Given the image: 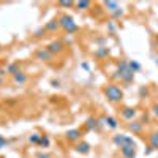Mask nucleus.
<instances>
[{
    "mask_svg": "<svg viewBox=\"0 0 158 158\" xmlns=\"http://www.w3.org/2000/svg\"><path fill=\"white\" fill-rule=\"evenodd\" d=\"M49 144H51V141H49V138L48 136H41V139H40V144L38 146H41V147H49Z\"/></svg>",
    "mask_w": 158,
    "mask_h": 158,
    "instance_id": "5701e85b",
    "label": "nucleus"
},
{
    "mask_svg": "<svg viewBox=\"0 0 158 158\" xmlns=\"http://www.w3.org/2000/svg\"><path fill=\"white\" fill-rule=\"evenodd\" d=\"M104 125L114 130V128H117V127H118V122H117V118H114V117L108 115V117H104Z\"/></svg>",
    "mask_w": 158,
    "mask_h": 158,
    "instance_id": "a211bd4d",
    "label": "nucleus"
},
{
    "mask_svg": "<svg viewBox=\"0 0 158 158\" xmlns=\"http://www.w3.org/2000/svg\"><path fill=\"white\" fill-rule=\"evenodd\" d=\"M52 57H54V54H51V52L48 51V48H41V49H38L35 52V59L40 60V62H51Z\"/></svg>",
    "mask_w": 158,
    "mask_h": 158,
    "instance_id": "423d86ee",
    "label": "nucleus"
},
{
    "mask_svg": "<svg viewBox=\"0 0 158 158\" xmlns=\"http://www.w3.org/2000/svg\"><path fill=\"white\" fill-rule=\"evenodd\" d=\"M59 5L63 6V8H71V6H74V2H65V0H60Z\"/></svg>",
    "mask_w": 158,
    "mask_h": 158,
    "instance_id": "393cba45",
    "label": "nucleus"
},
{
    "mask_svg": "<svg viewBox=\"0 0 158 158\" xmlns=\"http://www.w3.org/2000/svg\"><path fill=\"white\" fill-rule=\"evenodd\" d=\"M0 111H2V106H0Z\"/></svg>",
    "mask_w": 158,
    "mask_h": 158,
    "instance_id": "c9c22d12",
    "label": "nucleus"
},
{
    "mask_svg": "<svg viewBox=\"0 0 158 158\" xmlns=\"http://www.w3.org/2000/svg\"><path fill=\"white\" fill-rule=\"evenodd\" d=\"M59 25H60V29H63L68 35H74L79 30V25L74 22V19L70 15H62L59 18Z\"/></svg>",
    "mask_w": 158,
    "mask_h": 158,
    "instance_id": "7ed1b4c3",
    "label": "nucleus"
},
{
    "mask_svg": "<svg viewBox=\"0 0 158 158\" xmlns=\"http://www.w3.org/2000/svg\"><path fill=\"white\" fill-rule=\"evenodd\" d=\"M136 114H138V111H136L135 108H123V109H122V117L127 118L128 122L133 120V118L136 117Z\"/></svg>",
    "mask_w": 158,
    "mask_h": 158,
    "instance_id": "1a4fd4ad",
    "label": "nucleus"
},
{
    "mask_svg": "<svg viewBox=\"0 0 158 158\" xmlns=\"http://www.w3.org/2000/svg\"><path fill=\"white\" fill-rule=\"evenodd\" d=\"M85 128L87 130H98V127H100V122H98V118H95V117H89L87 120H85Z\"/></svg>",
    "mask_w": 158,
    "mask_h": 158,
    "instance_id": "ddd939ff",
    "label": "nucleus"
},
{
    "mask_svg": "<svg viewBox=\"0 0 158 158\" xmlns=\"http://www.w3.org/2000/svg\"><path fill=\"white\" fill-rule=\"evenodd\" d=\"M90 2L89 0H79V2H76L74 3V6H76V10H87V8H90Z\"/></svg>",
    "mask_w": 158,
    "mask_h": 158,
    "instance_id": "aec40b11",
    "label": "nucleus"
},
{
    "mask_svg": "<svg viewBox=\"0 0 158 158\" xmlns=\"http://www.w3.org/2000/svg\"><path fill=\"white\" fill-rule=\"evenodd\" d=\"M149 142H150V147L158 150V131H152L149 135Z\"/></svg>",
    "mask_w": 158,
    "mask_h": 158,
    "instance_id": "2eb2a0df",
    "label": "nucleus"
},
{
    "mask_svg": "<svg viewBox=\"0 0 158 158\" xmlns=\"http://www.w3.org/2000/svg\"><path fill=\"white\" fill-rule=\"evenodd\" d=\"M6 74H11V76H15V74H18L21 70H19V65L18 63H15V62H13V63H10V65H6Z\"/></svg>",
    "mask_w": 158,
    "mask_h": 158,
    "instance_id": "dca6fc26",
    "label": "nucleus"
},
{
    "mask_svg": "<svg viewBox=\"0 0 158 158\" xmlns=\"http://www.w3.org/2000/svg\"><path fill=\"white\" fill-rule=\"evenodd\" d=\"M150 111H152V114H153V115H156V117H158V103L152 104V108H150Z\"/></svg>",
    "mask_w": 158,
    "mask_h": 158,
    "instance_id": "a878e982",
    "label": "nucleus"
},
{
    "mask_svg": "<svg viewBox=\"0 0 158 158\" xmlns=\"http://www.w3.org/2000/svg\"><path fill=\"white\" fill-rule=\"evenodd\" d=\"M155 63H156V67H158V57H156V59H155Z\"/></svg>",
    "mask_w": 158,
    "mask_h": 158,
    "instance_id": "f704fd0d",
    "label": "nucleus"
},
{
    "mask_svg": "<svg viewBox=\"0 0 158 158\" xmlns=\"http://www.w3.org/2000/svg\"><path fill=\"white\" fill-rule=\"evenodd\" d=\"M104 5V8H106L109 13H111V15H114V13L118 10V8H120V6H118V3L117 2H104L103 3Z\"/></svg>",
    "mask_w": 158,
    "mask_h": 158,
    "instance_id": "6ab92c4d",
    "label": "nucleus"
},
{
    "mask_svg": "<svg viewBox=\"0 0 158 158\" xmlns=\"http://www.w3.org/2000/svg\"><path fill=\"white\" fill-rule=\"evenodd\" d=\"M108 56H109V48L101 46V48H98L95 51V57H98V59H104V57H108Z\"/></svg>",
    "mask_w": 158,
    "mask_h": 158,
    "instance_id": "f3484780",
    "label": "nucleus"
},
{
    "mask_svg": "<svg viewBox=\"0 0 158 158\" xmlns=\"http://www.w3.org/2000/svg\"><path fill=\"white\" fill-rule=\"evenodd\" d=\"M120 153H122L125 158H135V156H136V150H135V147H131V146L120 147Z\"/></svg>",
    "mask_w": 158,
    "mask_h": 158,
    "instance_id": "f8f14e48",
    "label": "nucleus"
},
{
    "mask_svg": "<svg viewBox=\"0 0 158 158\" xmlns=\"http://www.w3.org/2000/svg\"><path fill=\"white\" fill-rule=\"evenodd\" d=\"M44 33H46V29H44V27H40L38 30H35L33 36H35V38H41V36H43Z\"/></svg>",
    "mask_w": 158,
    "mask_h": 158,
    "instance_id": "b1692460",
    "label": "nucleus"
},
{
    "mask_svg": "<svg viewBox=\"0 0 158 158\" xmlns=\"http://www.w3.org/2000/svg\"><path fill=\"white\" fill-rule=\"evenodd\" d=\"M76 150H77L79 153H89V152H90V144L85 142V141H79V142L76 144Z\"/></svg>",
    "mask_w": 158,
    "mask_h": 158,
    "instance_id": "4468645a",
    "label": "nucleus"
},
{
    "mask_svg": "<svg viewBox=\"0 0 158 158\" xmlns=\"http://www.w3.org/2000/svg\"><path fill=\"white\" fill-rule=\"evenodd\" d=\"M44 29H46V32H57L59 29H60V25H59V19H51V21H48L46 24H44Z\"/></svg>",
    "mask_w": 158,
    "mask_h": 158,
    "instance_id": "9b49d317",
    "label": "nucleus"
},
{
    "mask_svg": "<svg viewBox=\"0 0 158 158\" xmlns=\"http://www.w3.org/2000/svg\"><path fill=\"white\" fill-rule=\"evenodd\" d=\"M81 68H84L85 71H90V65H89L87 62H82V63H81Z\"/></svg>",
    "mask_w": 158,
    "mask_h": 158,
    "instance_id": "c85d7f7f",
    "label": "nucleus"
},
{
    "mask_svg": "<svg viewBox=\"0 0 158 158\" xmlns=\"http://www.w3.org/2000/svg\"><path fill=\"white\" fill-rule=\"evenodd\" d=\"M51 84L54 85V87H60V81H56V79H54V81H52Z\"/></svg>",
    "mask_w": 158,
    "mask_h": 158,
    "instance_id": "7c9ffc66",
    "label": "nucleus"
},
{
    "mask_svg": "<svg viewBox=\"0 0 158 158\" xmlns=\"http://www.w3.org/2000/svg\"><path fill=\"white\" fill-rule=\"evenodd\" d=\"M117 77L120 79V81H123V82H131L135 79V73L130 70V67H128V62L127 60H120L117 63Z\"/></svg>",
    "mask_w": 158,
    "mask_h": 158,
    "instance_id": "f03ea898",
    "label": "nucleus"
},
{
    "mask_svg": "<svg viewBox=\"0 0 158 158\" xmlns=\"http://www.w3.org/2000/svg\"><path fill=\"white\" fill-rule=\"evenodd\" d=\"M46 48H48V51L51 52V54H62V52L65 51V44H63V41H60V40L51 41Z\"/></svg>",
    "mask_w": 158,
    "mask_h": 158,
    "instance_id": "39448f33",
    "label": "nucleus"
},
{
    "mask_svg": "<svg viewBox=\"0 0 158 158\" xmlns=\"http://www.w3.org/2000/svg\"><path fill=\"white\" fill-rule=\"evenodd\" d=\"M122 15H123V11H122V8H118V10H117V11L114 13V15H112V18H120Z\"/></svg>",
    "mask_w": 158,
    "mask_h": 158,
    "instance_id": "cd10ccee",
    "label": "nucleus"
},
{
    "mask_svg": "<svg viewBox=\"0 0 158 158\" xmlns=\"http://www.w3.org/2000/svg\"><path fill=\"white\" fill-rule=\"evenodd\" d=\"M156 98H158V97H156Z\"/></svg>",
    "mask_w": 158,
    "mask_h": 158,
    "instance_id": "4c0bfd02",
    "label": "nucleus"
},
{
    "mask_svg": "<svg viewBox=\"0 0 158 158\" xmlns=\"http://www.w3.org/2000/svg\"><path fill=\"white\" fill-rule=\"evenodd\" d=\"M5 74H6V70L5 68H0V77H3Z\"/></svg>",
    "mask_w": 158,
    "mask_h": 158,
    "instance_id": "2f4dec72",
    "label": "nucleus"
},
{
    "mask_svg": "<svg viewBox=\"0 0 158 158\" xmlns=\"http://www.w3.org/2000/svg\"><path fill=\"white\" fill-rule=\"evenodd\" d=\"M104 95L111 103H120L123 100V90L117 84H108L104 87Z\"/></svg>",
    "mask_w": 158,
    "mask_h": 158,
    "instance_id": "f257e3e1",
    "label": "nucleus"
},
{
    "mask_svg": "<svg viewBox=\"0 0 158 158\" xmlns=\"http://www.w3.org/2000/svg\"><path fill=\"white\" fill-rule=\"evenodd\" d=\"M36 158H51V156H49V153H40Z\"/></svg>",
    "mask_w": 158,
    "mask_h": 158,
    "instance_id": "c756f323",
    "label": "nucleus"
},
{
    "mask_svg": "<svg viewBox=\"0 0 158 158\" xmlns=\"http://www.w3.org/2000/svg\"><path fill=\"white\" fill-rule=\"evenodd\" d=\"M65 136H67L68 141H79L82 136L81 133V130H77V128H73V130H68L67 133H65Z\"/></svg>",
    "mask_w": 158,
    "mask_h": 158,
    "instance_id": "6e6552de",
    "label": "nucleus"
},
{
    "mask_svg": "<svg viewBox=\"0 0 158 158\" xmlns=\"http://www.w3.org/2000/svg\"><path fill=\"white\" fill-rule=\"evenodd\" d=\"M40 139H41V136H40L38 133H32L29 136V142L30 144H40Z\"/></svg>",
    "mask_w": 158,
    "mask_h": 158,
    "instance_id": "4be33fe9",
    "label": "nucleus"
},
{
    "mask_svg": "<svg viewBox=\"0 0 158 158\" xmlns=\"http://www.w3.org/2000/svg\"><path fill=\"white\" fill-rule=\"evenodd\" d=\"M108 29H109V32H114V25L109 24V25H108Z\"/></svg>",
    "mask_w": 158,
    "mask_h": 158,
    "instance_id": "473e14b6",
    "label": "nucleus"
},
{
    "mask_svg": "<svg viewBox=\"0 0 158 158\" xmlns=\"http://www.w3.org/2000/svg\"><path fill=\"white\" fill-rule=\"evenodd\" d=\"M6 144H8V141H6L3 136H0V149H3V147L6 146Z\"/></svg>",
    "mask_w": 158,
    "mask_h": 158,
    "instance_id": "bb28decb",
    "label": "nucleus"
},
{
    "mask_svg": "<svg viewBox=\"0 0 158 158\" xmlns=\"http://www.w3.org/2000/svg\"><path fill=\"white\" fill-rule=\"evenodd\" d=\"M114 144L118 147H125V146H131V147H136V142L131 136H127V135H115L112 138Z\"/></svg>",
    "mask_w": 158,
    "mask_h": 158,
    "instance_id": "20e7f679",
    "label": "nucleus"
},
{
    "mask_svg": "<svg viewBox=\"0 0 158 158\" xmlns=\"http://www.w3.org/2000/svg\"><path fill=\"white\" fill-rule=\"evenodd\" d=\"M27 81H29V76L25 74L24 71H19L18 74H15V76H13V82H15V84H18V85H22V84H25Z\"/></svg>",
    "mask_w": 158,
    "mask_h": 158,
    "instance_id": "9d476101",
    "label": "nucleus"
},
{
    "mask_svg": "<svg viewBox=\"0 0 158 158\" xmlns=\"http://www.w3.org/2000/svg\"><path fill=\"white\" fill-rule=\"evenodd\" d=\"M3 84V77H0V85H2Z\"/></svg>",
    "mask_w": 158,
    "mask_h": 158,
    "instance_id": "72a5a7b5",
    "label": "nucleus"
},
{
    "mask_svg": "<svg viewBox=\"0 0 158 158\" xmlns=\"http://www.w3.org/2000/svg\"><path fill=\"white\" fill-rule=\"evenodd\" d=\"M128 130H130V131H133L135 135H141L142 131H144V125H142L141 122H136V120H131V122L128 123Z\"/></svg>",
    "mask_w": 158,
    "mask_h": 158,
    "instance_id": "0eeeda50",
    "label": "nucleus"
},
{
    "mask_svg": "<svg viewBox=\"0 0 158 158\" xmlns=\"http://www.w3.org/2000/svg\"><path fill=\"white\" fill-rule=\"evenodd\" d=\"M156 41H158V36H156Z\"/></svg>",
    "mask_w": 158,
    "mask_h": 158,
    "instance_id": "e433bc0d",
    "label": "nucleus"
},
{
    "mask_svg": "<svg viewBox=\"0 0 158 158\" xmlns=\"http://www.w3.org/2000/svg\"><path fill=\"white\" fill-rule=\"evenodd\" d=\"M128 67H130V70L133 71V73H136V71L141 70V63L136 62V60H130V62H128Z\"/></svg>",
    "mask_w": 158,
    "mask_h": 158,
    "instance_id": "412c9836",
    "label": "nucleus"
}]
</instances>
